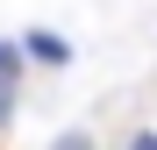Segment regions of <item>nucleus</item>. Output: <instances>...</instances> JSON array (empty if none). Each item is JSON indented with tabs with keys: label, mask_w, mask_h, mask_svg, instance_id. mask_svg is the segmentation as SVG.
Listing matches in <instances>:
<instances>
[{
	"label": "nucleus",
	"mask_w": 157,
	"mask_h": 150,
	"mask_svg": "<svg viewBox=\"0 0 157 150\" xmlns=\"http://www.w3.org/2000/svg\"><path fill=\"white\" fill-rule=\"evenodd\" d=\"M21 64H29V57H21V43H0V86H14Z\"/></svg>",
	"instance_id": "2"
},
{
	"label": "nucleus",
	"mask_w": 157,
	"mask_h": 150,
	"mask_svg": "<svg viewBox=\"0 0 157 150\" xmlns=\"http://www.w3.org/2000/svg\"><path fill=\"white\" fill-rule=\"evenodd\" d=\"M128 150H157V136H136V143H128Z\"/></svg>",
	"instance_id": "5"
},
{
	"label": "nucleus",
	"mask_w": 157,
	"mask_h": 150,
	"mask_svg": "<svg viewBox=\"0 0 157 150\" xmlns=\"http://www.w3.org/2000/svg\"><path fill=\"white\" fill-rule=\"evenodd\" d=\"M21 57H36V64H71V43L50 36V29H29V36H21Z\"/></svg>",
	"instance_id": "1"
},
{
	"label": "nucleus",
	"mask_w": 157,
	"mask_h": 150,
	"mask_svg": "<svg viewBox=\"0 0 157 150\" xmlns=\"http://www.w3.org/2000/svg\"><path fill=\"white\" fill-rule=\"evenodd\" d=\"M14 114V86H0V121H7Z\"/></svg>",
	"instance_id": "4"
},
{
	"label": "nucleus",
	"mask_w": 157,
	"mask_h": 150,
	"mask_svg": "<svg viewBox=\"0 0 157 150\" xmlns=\"http://www.w3.org/2000/svg\"><path fill=\"white\" fill-rule=\"evenodd\" d=\"M50 150H93V136H86V129H64V136L50 143Z\"/></svg>",
	"instance_id": "3"
}]
</instances>
